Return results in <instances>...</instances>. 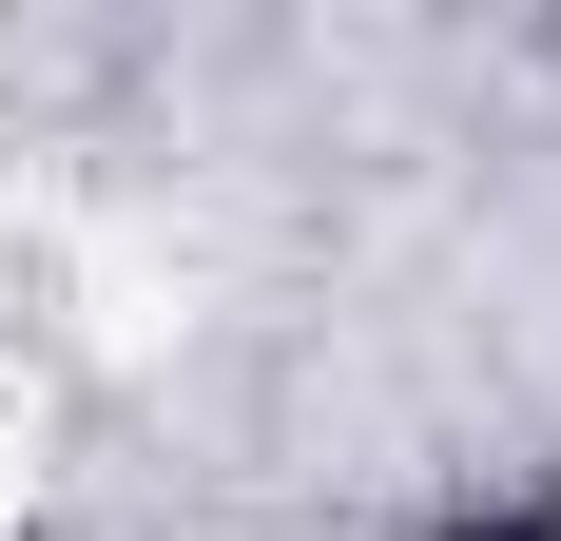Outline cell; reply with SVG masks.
I'll return each instance as SVG.
<instances>
[{
	"mask_svg": "<svg viewBox=\"0 0 561 541\" xmlns=\"http://www.w3.org/2000/svg\"><path fill=\"white\" fill-rule=\"evenodd\" d=\"M426 541H561V503H523V484H504V503H446Z\"/></svg>",
	"mask_w": 561,
	"mask_h": 541,
	"instance_id": "obj_1",
	"label": "cell"
}]
</instances>
